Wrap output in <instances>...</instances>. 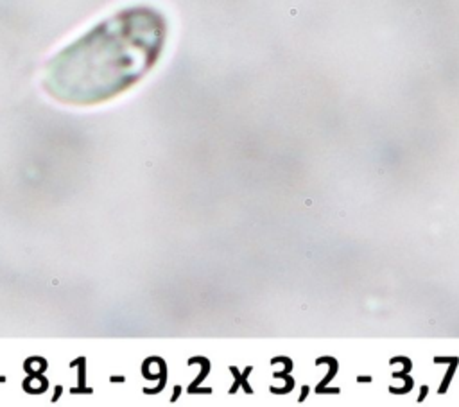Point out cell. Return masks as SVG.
Masks as SVG:
<instances>
[{
    "instance_id": "1",
    "label": "cell",
    "mask_w": 459,
    "mask_h": 407,
    "mask_svg": "<svg viewBox=\"0 0 459 407\" xmlns=\"http://www.w3.org/2000/svg\"><path fill=\"white\" fill-rule=\"evenodd\" d=\"M167 20L153 6H130L92 25L45 65L44 90L72 106L113 101L149 74L163 52Z\"/></svg>"
}]
</instances>
